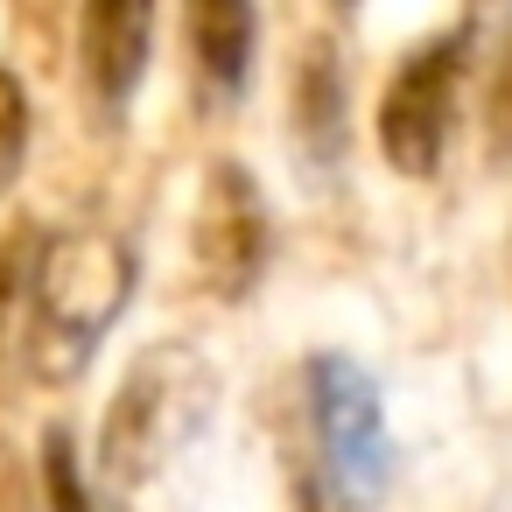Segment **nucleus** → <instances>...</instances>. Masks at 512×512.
Here are the masks:
<instances>
[{"mask_svg":"<svg viewBox=\"0 0 512 512\" xmlns=\"http://www.w3.org/2000/svg\"><path fill=\"white\" fill-rule=\"evenodd\" d=\"M134 295V253L113 232H64L36 246L29 267V337H36V372L71 379L99 351V337L120 323Z\"/></svg>","mask_w":512,"mask_h":512,"instance_id":"1","label":"nucleus"},{"mask_svg":"<svg viewBox=\"0 0 512 512\" xmlns=\"http://www.w3.org/2000/svg\"><path fill=\"white\" fill-rule=\"evenodd\" d=\"M309 421L323 442V470L344 505H372L393 484V435H386V400L365 365L351 358H316L309 365Z\"/></svg>","mask_w":512,"mask_h":512,"instance_id":"2","label":"nucleus"},{"mask_svg":"<svg viewBox=\"0 0 512 512\" xmlns=\"http://www.w3.org/2000/svg\"><path fill=\"white\" fill-rule=\"evenodd\" d=\"M463 57H470L463 36H435V43H421V50L400 57V71L379 92V120H372L386 169H400V176H435L442 169L449 134H456Z\"/></svg>","mask_w":512,"mask_h":512,"instance_id":"3","label":"nucleus"},{"mask_svg":"<svg viewBox=\"0 0 512 512\" xmlns=\"http://www.w3.org/2000/svg\"><path fill=\"white\" fill-rule=\"evenodd\" d=\"M197 421V365L190 351H148L120 400L106 407V428H99V456L120 484H141L155 463H169L176 435Z\"/></svg>","mask_w":512,"mask_h":512,"instance_id":"4","label":"nucleus"},{"mask_svg":"<svg viewBox=\"0 0 512 512\" xmlns=\"http://www.w3.org/2000/svg\"><path fill=\"white\" fill-rule=\"evenodd\" d=\"M267 246H274V225H267V197H260L253 169L218 162V169L204 176L197 232H190L197 281H204L218 302H239V295H253V281L267 274Z\"/></svg>","mask_w":512,"mask_h":512,"instance_id":"5","label":"nucleus"},{"mask_svg":"<svg viewBox=\"0 0 512 512\" xmlns=\"http://www.w3.org/2000/svg\"><path fill=\"white\" fill-rule=\"evenodd\" d=\"M155 57V0H85L78 15V64L99 106H127Z\"/></svg>","mask_w":512,"mask_h":512,"instance_id":"6","label":"nucleus"},{"mask_svg":"<svg viewBox=\"0 0 512 512\" xmlns=\"http://www.w3.org/2000/svg\"><path fill=\"white\" fill-rule=\"evenodd\" d=\"M183 36L211 92H246L253 50H260V15L253 0H183Z\"/></svg>","mask_w":512,"mask_h":512,"instance_id":"7","label":"nucleus"},{"mask_svg":"<svg viewBox=\"0 0 512 512\" xmlns=\"http://www.w3.org/2000/svg\"><path fill=\"white\" fill-rule=\"evenodd\" d=\"M43 505H50V512H99L92 477H85V463H78V449H71L64 428L43 435Z\"/></svg>","mask_w":512,"mask_h":512,"instance_id":"8","label":"nucleus"},{"mask_svg":"<svg viewBox=\"0 0 512 512\" xmlns=\"http://www.w3.org/2000/svg\"><path fill=\"white\" fill-rule=\"evenodd\" d=\"M36 232L15 225L8 239H0V358H8V337H15V316L29 309V267H36Z\"/></svg>","mask_w":512,"mask_h":512,"instance_id":"9","label":"nucleus"},{"mask_svg":"<svg viewBox=\"0 0 512 512\" xmlns=\"http://www.w3.org/2000/svg\"><path fill=\"white\" fill-rule=\"evenodd\" d=\"M295 120H309L323 134V148H337V71H330L323 43H309V64L295 71Z\"/></svg>","mask_w":512,"mask_h":512,"instance_id":"10","label":"nucleus"},{"mask_svg":"<svg viewBox=\"0 0 512 512\" xmlns=\"http://www.w3.org/2000/svg\"><path fill=\"white\" fill-rule=\"evenodd\" d=\"M22 162H29V92H22V78L8 64H0V197L15 190Z\"/></svg>","mask_w":512,"mask_h":512,"instance_id":"11","label":"nucleus"},{"mask_svg":"<svg viewBox=\"0 0 512 512\" xmlns=\"http://www.w3.org/2000/svg\"><path fill=\"white\" fill-rule=\"evenodd\" d=\"M484 155L491 162H512V36L491 64V85H484Z\"/></svg>","mask_w":512,"mask_h":512,"instance_id":"12","label":"nucleus"}]
</instances>
